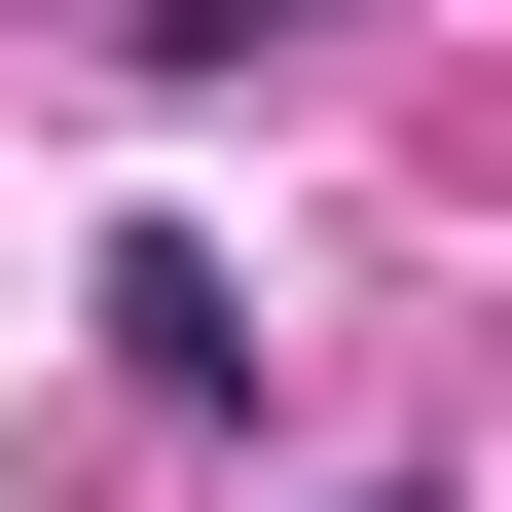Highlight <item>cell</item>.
I'll list each match as a JSON object with an SVG mask.
<instances>
[{"instance_id": "7a4b0ae2", "label": "cell", "mask_w": 512, "mask_h": 512, "mask_svg": "<svg viewBox=\"0 0 512 512\" xmlns=\"http://www.w3.org/2000/svg\"><path fill=\"white\" fill-rule=\"evenodd\" d=\"M256 37H330V0H147V74H256Z\"/></svg>"}, {"instance_id": "6da1fadb", "label": "cell", "mask_w": 512, "mask_h": 512, "mask_svg": "<svg viewBox=\"0 0 512 512\" xmlns=\"http://www.w3.org/2000/svg\"><path fill=\"white\" fill-rule=\"evenodd\" d=\"M110 366H147V403H256V293H220L183 220H147V256H110Z\"/></svg>"}, {"instance_id": "3957f363", "label": "cell", "mask_w": 512, "mask_h": 512, "mask_svg": "<svg viewBox=\"0 0 512 512\" xmlns=\"http://www.w3.org/2000/svg\"><path fill=\"white\" fill-rule=\"evenodd\" d=\"M366 512H439V476H366Z\"/></svg>"}]
</instances>
